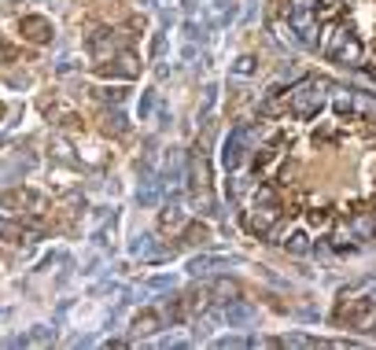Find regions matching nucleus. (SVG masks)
Listing matches in <instances>:
<instances>
[{"mask_svg":"<svg viewBox=\"0 0 376 350\" xmlns=\"http://www.w3.org/2000/svg\"><path fill=\"white\" fill-rule=\"evenodd\" d=\"M336 325H351L354 332H366V335H376V303L369 299H340V306H336Z\"/></svg>","mask_w":376,"mask_h":350,"instance_id":"nucleus-1","label":"nucleus"},{"mask_svg":"<svg viewBox=\"0 0 376 350\" xmlns=\"http://www.w3.org/2000/svg\"><path fill=\"white\" fill-rule=\"evenodd\" d=\"M284 203H251L248 214H243V229L255 232V236H273V229L284 225Z\"/></svg>","mask_w":376,"mask_h":350,"instance_id":"nucleus-2","label":"nucleus"},{"mask_svg":"<svg viewBox=\"0 0 376 350\" xmlns=\"http://www.w3.org/2000/svg\"><path fill=\"white\" fill-rule=\"evenodd\" d=\"M188 177H192V196H196V203L203 206V214H211L214 211V192H211V166H206L203 151H192Z\"/></svg>","mask_w":376,"mask_h":350,"instance_id":"nucleus-3","label":"nucleus"},{"mask_svg":"<svg viewBox=\"0 0 376 350\" xmlns=\"http://www.w3.org/2000/svg\"><path fill=\"white\" fill-rule=\"evenodd\" d=\"M0 206L4 211H26V214H45L48 211V199L33 188H11V192H0Z\"/></svg>","mask_w":376,"mask_h":350,"instance_id":"nucleus-4","label":"nucleus"},{"mask_svg":"<svg viewBox=\"0 0 376 350\" xmlns=\"http://www.w3.org/2000/svg\"><path fill=\"white\" fill-rule=\"evenodd\" d=\"M103 77H137L140 74V59L133 52H119V56H111L107 63H100L96 67Z\"/></svg>","mask_w":376,"mask_h":350,"instance_id":"nucleus-5","label":"nucleus"},{"mask_svg":"<svg viewBox=\"0 0 376 350\" xmlns=\"http://www.w3.org/2000/svg\"><path fill=\"white\" fill-rule=\"evenodd\" d=\"M19 30H22V37L30 45H48L52 41V22L45 19V15H26L22 22H19Z\"/></svg>","mask_w":376,"mask_h":350,"instance_id":"nucleus-6","label":"nucleus"},{"mask_svg":"<svg viewBox=\"0 0 376 350\" xmlns=\"http://www.w3.org/2000/svg\"><path fill=\"white\" fill-rule=\"evenodd\" d=\"M159 325H163V317L155 314V310H140V314L133 317V335H137V340L155 335V332H159Z\"/></svg>","mask_w":376,"mask_h":350,"instance_id":"nucleus-7","label":"nucleus"},{"mask_svg":"<svg viewBox=\"0 0 376 350\" xmlns=\"http://www.w3.org/2000/svg\"><path fill=\"white\" fill-rule=\"evenodd\" d=\"M33 232H26L19 222H11V218H0V240H8V243H22V240H30Z\"/></svg>","mask_w":376,"mask_h":350,"instance_id":"nucleus-8","label":"nucleus"},{"mask_svg":"<svg viewBox=\"0 0 376 350\" xmlns=\"http://www.w3.org/2000/svg\"><path fill=\"white\" fill-rule=\"evenodd\" d=\"M236 295H240V288H236L232 280H214V284H211V299H214V303H232Z\"/></svg>","mask_w":376,"mask_h":350,"instance_id":"nucleus-9","label":"nucleus"},{"mask_svg":"<svg viewBox=\"0 0 376 350\" xmlns=\"http://www.w3.org/2000/svg\"><path fill=\"white\" fill-rule=\"evenodd\" d=\"M211 240V229L206 225H188L185 229V243H206Z\"/></svg>","mask_w":376,"mask_h":350,"instance_id":"nucleus-10","label":"nucleus"},{"mask_svg":"<svg viewBox=\"0 0 376 350\" xmlns=\"http://www.w3.org/2000/svg\"><path fill=\"white\" fill-rule=\"evenodd\" d=\"M181 222H185V218H181L177 206H166L163 218H159V225H163V229H181Z\"/></svg>","mask_w":376,"mask_h":350,"instance_id":"nucleus-11","label":"nucleus"},{"mask_svg":"<svg viewBox=\"0 0 376 350\" xmlns=\"http://www.w3.org/2000/svg\"><path fill=\"white\" fill-rule=\"evenodd\" d=\"M19 59V48L15 45H0V67H11Z\"/></svg>","mask_w":376,"mask_h":350,"instance_id":"nucleus-12","label":"nucleus"},{"mask_svg":"<svg viewBox=\"0 0 376 350\" xmlns=\"http://www.w3.org/2000/svg\"><path fill=\"white\" fill-rule=\"evenodd\" d=\"M103 133H122V119H119V114H107V119H103Z\"/></svg>","mask_w":376,"mask_h":350,"instance_id":"nucleus-13","label":"nucleus"},{"mask_svg":"<svg viewBox=\"0 0 376 350\" xmlns=\"http://www.w3.org/2000/svg\"><path fill=\"white\" fill-rule=\"evenodd\" d=\"M236 74H255V59L251 56H240L236 59Z\"/></svg>","mask_w":376,"mask_h":350,"instance_id":"nucleus-14","label":"nucleus"}]
</instances>
